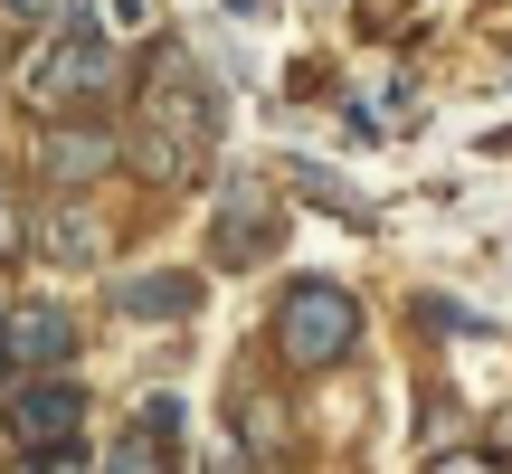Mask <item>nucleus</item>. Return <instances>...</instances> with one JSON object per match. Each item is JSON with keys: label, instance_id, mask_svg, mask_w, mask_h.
Here are the masks:
<instances>
[{"label": "nucleus", "instance_id": "obj_15", "mask_svg": "<svg viewBox=\"0 0 512 474\" xmlns=\"http://www.w3.org/2000/svg\"><path fill=\"white\" fill-rule=\"evenodd\" d=\"M0 19H57V0H0Z\"/></svg>", "mask_w": 512, "mask_h": 474}, {"label": "nucleus", "instance_id": "obj_14", "mask_svg": "<svg viewBox=\"0 0 512 474\" xmlns=\"http://www.w3.org/2000/svg\"><path fill=\"white\" fill-rule=\"evenodd\" d=\"M427 474H503V465H494V456H437Z\"/></svg>", "mask_w": 512, "mask_h": 474}, {"label": "nucleus", "instance_id": "obj_4", "mask_svg": "<svg viewBox=\"0 0 512 474\" xmlns=\"http://www.w3.org/2000/svg\"><path fill=\"white\" fill-rule=\"evenodd\" d=\"M114 162H124V143H114L105 124H48L38 133V181H48L57 200H76L86 181H105Z\"/></svg>", "mask_w": 512, "mask_h": 474}, {"label": "nucleus", "instance_id": "obj_3", "mask_svg": "<svg viewBox=\"0 0 512 474\" xmlns=\"http://www.w3.org/2000/svg\"><path fill=\"white\" fill-rule=\"evenodd\" d=\"M351 342H361V304H351L342 285H294L285 304H275V351H285L294 370H332V361H351Z\"/></svg>", "mask_w": 512, "mask_h": 474}, {"label": "nucleus", "instance_id": "obj_13", "mask_svg": "<svg viewBox=\"0 0 512 474\" xmlns=\"http://www.w3.org/2000/svg\"><path fill=\"white\" fill-rule=\"evenodd\" d=\"M19 237H29V228H19V190L0 181V256H19Z\"/></svg>", "mask_w": 512, "mask_h": 474}, {"label": "nucleus", "instance_id": "obj_9", "mask_svg": "<svg viewBox=\"0 0 512 474\" xmlns=\"http://www.w3.org/2000/svg\"><path fill=\"white\" fill-rule=\"evenodd\" d=\"M29 237L48 266H105V209H86V200H48L29 219Z\"/></svg>", "mask_w": 512, "mask_h": 474}, {"label": "nucleus", "instance_id": "obj_6", "mask_svg": "<svg viewBox=\"0 0 512 474\" xmlns=\"http://www.w3.org/2000/svg\"><path fill=\"white\" fill-rule=\"evenodd\" d=\"M76 418H86L76 380H29V389L10 399V437H19V456H67V446H76Z\"/></svg>", "mask_w": 512, "mask_h": 474}, {"label": "nucleus", "instance_id": "obj_5", "mask_svg": "<svg viewBox=\"0 0 512 474\" xmlns=\"http://www.w3.org/2000/svg\"><path fill=\"white\" fill-rule=\"evenodd\" d=\"M0 361H10V370H38V380H57V370L76 361L67 304H10V313H0Z\"/></svg>", "mask_w": 512, "mask_h": 474}, {"label": "nucleus", "instance_id": "obj_7", "mask_svg": "<svg viewBox=\"0 0 512 474\" xmlns=\"http://www.w3.org/2000/svg\"><path fill=\"white\" fill-rule=\"evenodd\" d=\"M275 237H285V219H275V190L228 181V190H219V228H209V256H219V266H247V256H266Z\"/></svg>", "mask_w": 512, "mask_h": 474}, {"label": "nucleus", "instance_id": "obj_2", "mask_svg": "<svg viewBox=\"0 0 512 474\" xmlns=\"http://www.w3.org/2000/svg\"><path fill=\"white\" fill-rule=\"evenodd\" d=\"M124 86V38H95V29H57L48 48L29 57V105L76 114V105H105Z\"/></svg>", "mask_w": 512, "mask_h": 474}, {"label": "nucleus", "instance_id": "obj_11", "mask_svg": "<svg viewBox=\"0 0 512 474\" xmlns=\"http://www.w3.org/2000/svg\"><path fill=\"white\" fill-rule=\"evenodd\" d=\"M67 29H95V38H143L152 29V0H76V10H67Z\"/></svg>", "mask_w": 512, "mask_h": 474}, {"label": "nucleus", "instance_id": "obj_8", "mask_svg": "<svg viewBox=\"0 0 512 474\" xmlns=\"http://www.w3.org/2000/svg\"><path fill=\"white\" fill-rule=\"evenodd\" d=\"M105 474H181V399L133 408V427L105 446Z\"/></svg>", "mask_w": 512, "mask_h": 474}, {"label": "nucleus", "instance_id": "obj_1", "mask_svg": "<svg viewBox=\"0 0 512 474\" xmlns=\"http://www.w3.org/2000/svg\"><path fill=\"white\" fill-rule=\"evenodd\" d=\"M209 143H219V95H209V76L190 67L181 48H162L143 67V124H133L124 162L143 171V181L181 190V181L209 171Z\"/></svg>", "mask_w": 512, "mask_h": 474}, {"label": "nucleus", "instance_id": "obj_10", "mask_svg": "<svg viewBox=\"0 0 512 474\" xmlns=\"http://www.w3.org/2000/svg\"><path fill=\"white\" fill-rule=\"evenodd\" d=\"M200 304V275H124L114 285V313H190Z\"/></svg>", "mask_w": 512, "mask_h": 474}, {"label": "nucleus", "instance_id": "obj_12", "mask_svg": "<svg viewBox=\"0 0 512 474\" xmlns=\"http://www.w3.org/2000/svg\"><path fill=\"white\" fill-rule=\"evenodd\" d=\"M294 181H304V190H313V200H323V209H342V219H361V200H351V190L332 181V171H313V162H294Z\"/></svg>", "mask_w": 512, "mask_h": 474}]
</instances>
